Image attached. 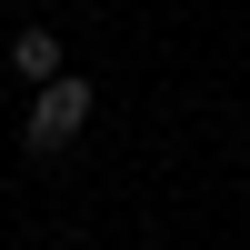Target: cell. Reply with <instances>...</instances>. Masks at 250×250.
I'll return each mask as SVG.
<instances>
[{
	"mask_svg": "<svg viewBox=\"0 0 250 250\" xmlns=\"http://www.w3.org/2000/svg\"><path fill=\"white\" fill-rule=\"evenodd\" d=\"M10 70L30 80V90H40V80H60V30H40V20H30V30H10Z\"/></svg>",
	"mask_w": 250,
	"mask_h": 250,
	"instance_id": "obj_2",
	"label": "cell"
},
{
	"mask_svg": "<svg viewBox=\"0 0 250 250\" xmlns=\"http://www.w3.org/2000/svg\"><path fill=\"white\" fill-rule=\"evenodd\" d=\"M90 110H100V90L90 80H40V100H30V120H20V140H30V150H70L80 130H90Z\"/></svg>",
	"mask_w": 250,
	"mask_h": 250,
	"instance_id": "obj_1",
	"label": "cell"
}]
</instances>
